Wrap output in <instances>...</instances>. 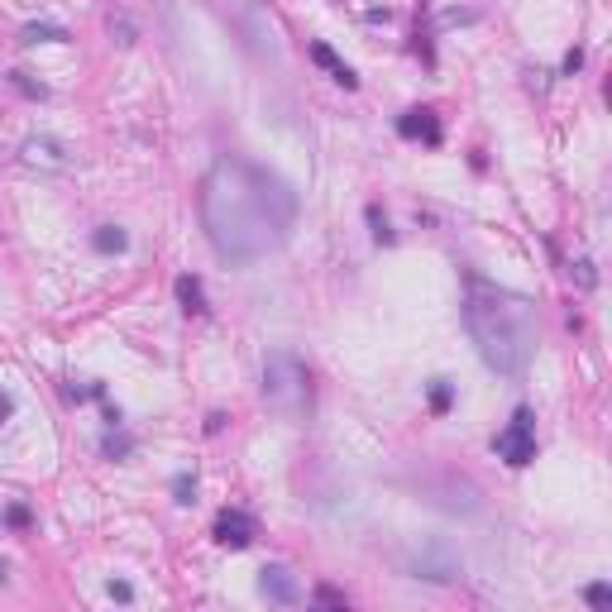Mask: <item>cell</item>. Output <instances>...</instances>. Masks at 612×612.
Listing matches in <instances>:
<instances>
[{
    "label": "cell",
    "instance_id": "cell-26",
    "mask_svg": "<svg viewBox=\"0 0 612 612\" xmlns=\"http://www.w3.org/2000/svg\"><path fill=\"white\" fill-rule=\"evenodd\" d=\"M0 579H5V565H0Z\"/></svg>",
    "mask_w": 612,
    "mask_h": 612
},
{
    "label": "cell",
    "instance_id": "cell-6",
    "mask_svg": "<svg viewBox=\"0 0 612 612\" xmlns=\"http://www.w3.org/2000/svg\"><path fill=\"white\" fill-rule=\"evenodd\" d=\"M211 536H216V546H225V550H244V546H254V517L240 507H225L216 517Z\"/></svg>",
    "mask_w": 612,
    "mask_h": 612
},
{
    "label": "cell",
    "instance_id": "cell-10",
    "mask_svg": "<svg viewBox=\"0 0 612 612\" xmlns=\"http://www.w3.org/2000/svg\"><path fill=\"white\" fill-rule=\"evenodd\" d=\"M311 63H316V67H326L330 81H340L344 91H359V72H354V67L344 63V58H340V53L330 48V44H311Z\"/></svg>",
    "mask_w": 612,
    "mask_h": 612
},
{
    "label": "cell",
    "instance_id": "cell-8",
    "mask_svg": "<svg viewBox=\"0 0 612 612\" xmlns=\"http://www.w3.org/2000/svg\"><path fill=\"white\" fill-rule=\"evenodd\" d=\"M416 579H430V583H450V579H459V555L455 550H445V546H430V550H421L416 555Z\"/></svg>",
    "mask_w": 612,
    "mask_h": 612
},
{
    "label": "cell",
    "instance_id": "cell-20",
    "mask_svg": "<svg viewBox=\"0 0 612 612\" xmlns=\"http://www.w3.org/2000/svg\"><path fill=\"white\" fill-rule=\"evenodd\" d=\"M583 598H589V608H608V603H612V589H608V583H593Z\"/></svg>",
    "mask_w": 612,
    "mask_h": 612
},
{
    "label": "cell",
    "instance_id": "cell-25",
    "mask_svg": "<svg viewBox=\"0 0 612 612\" xmlns=\"http://www.w3.org/2000/svg\"><path fill=\"white\" fill-rule=\"evenodd\" d=\"M10 412H15V402H10V393H0V421H5Z\"/></svg>",
    "mask_w": 612,
    "mask_h": 612
},
{
    "label": "cell",
    "instance_id": "cell-3",
    "mask_svg": "<svg viewBox=\"0 0 612 612\" xmlns=\"http://www.w3.org/2000/svg\"><path fill=\"white\" fill-rule=\"evenodd\" d=\"M263 402L277 416H287V421H302L311 412V373H306L297 354L277 350L263 359Z\"/></svg>",
    "mask_w": 612,
    "mask_h": 612
},
{
    "label": "cell",
    "instance_id": "cell-22",
    "mask_svg": "<svg viewBox=\"0 0 612 612\" xmlns=\"http://www.w3.org/2000/svg\"><path fill=\"white\" fill-rule=\"evenodd\" d=\"M574 277H579V287H593V263L579 259V263H574Z\"/></svg>",
    "mask_w": 612,
    "mask_h": 612
},
{
    "label": "cell",
    "instance_id": "cell-4",
    "mask_svg": "<svg viewBox=\"0 0 612 612\" xmlns=\"http://www.w3.org/2000/svg\"><path fill=\"white\" fill-rule=\"evenodd\" d=\"M493 450H497V459H507L512 469H526V464H531V459H536V412H531V407H517V412H512V421L497 430Z\"/></svg>",
    "mask_w": 612,
    "mask_h": 612
},
{
    "label": "cell",
    "instance_id": "cell-1",
    "mask_svg": "<svg viewBox=\"0 0 612 612\" xmlns=\"http://www.w3.org/2000/svg\"><path fill=\"white\" fill-rule=\"evenodd\" d=\"M201 225L225 263H259L287 244L297 225V191L273 168L230 153L201 183Z\"/></svg>",
    "mask_w": 612,
    "mask_h": 612
},
{
    "label": "cell",
    "instance_id": "cell-17",
    "mask_svg": "<svg viewBox=\"0 0 612 612\" xmlns=\"http://www.w3.org/2000/svg\"><path fill=\"white\" fill-rule=\"evenodd\" d=\"M10 87L24 91V96H34V101H44V87H38V81H30L24 72H10Z\"/></svg>",
    "mask_w": 612,
    "mask_h": 612
},
{
    "label": "cell",
    "instance_id": "cell-19",
    "mask_svg": "<svg viewBox=\"0 0 612 612\" xmlns=\"http://www.w3.org/2000/svg\"><path fill=\"white\" fill-rule=\"evenodd\" d=\"M450 397H455V393H450V383H445V378H440L436 387H430V407H436V412L450 407Z\"/></svg>",
    "mask_w": 612,
    "mask_h": 612
},
{
    "label": "cell",
    "instance_id": "cell-21",
    "mask_svg": "<svg viewBox=\"0 0 612 612\" xmlns=\"http://www.w3.org/2000/svg\"><path fill=\"white\" fill-rule=\"evenodd\" d=\"M106 593H110V598H120V603H130V598H134V589H130L124 579H110V583H106Z\"/></svg>",
    "mask_w": 612,
    "mask_h": 612
},
{
    "label": "cell",
    "instance_id": "cell-14",
    "mask_svg": "<svg viewBox=\"0 0 612 612\" xmlns=\"http://www.w3.org/2000/svg\"><path fill=\"white\" fill-rule=\"evenodd\" d=\"M369 225H373V240H378V244H393V240H397L393 225H387V216L378 211V206H369Z\"/></svg>",
    "mask_w": 612,
    "mask_h": 612
},
{
    "label": "cell",
    "instance_id": "cell-24",
    "mask_svg": "<svg viewBox=\"0 0 612 612\" xmlns=\"http://www.w3.org/2000/svg\"><path fill=\"white\" fill-rule=\"evenodd\" d=\"M579 67H583V53H579V48H569V58H565V72H579Z\"/></svg>",
    "mask_w": 612,
    "mask_h": 612
},
{
    "label": "cell",
    "instance_id": "cell-18",
    "mask_svg": "<svg viewBox=\"0 0 612 612\" xmlns=\"http://www.w3.org/2000/svg\"><path fill=\"white\" fill-rule=\"evenodd\" d=\"M311 598H316V603H321V608H344V603H350V598H344L340 589H316Z\"/></svg>",
    "mask_w": 612,
    "mask_h": 612
},
{
    "label": "cell",
    "instance_id": "cell-5",
    "mask_svg": "<svg viewBox=\"0 0 612 612\" xmlns=\"http://www.w3.org/2000/svg\"><path fill=\"white\" fill-rule=\"evenodd\" d=\"M20 158L30 163V168H44V173H72L77 153L67 149L63 139H53V134H30L20 144Z\"/></svg>",
    "mask_w": 612,
    "mask_h": 612
},
{
    "label": "cell",
    "instance_id": "cell-9",
    "mask_svg": "<svg viewBox=\"0 0 612 612\" xmlns=\"http://www.w3.org/2000/svg\"><path fill=\"white\" fill-rule=\"evenodd\" d=\"M397 134H402V139H421V144H440V120H436V110H430V106L407 110V115L397 120Z\"/></svg>",
    "mask_w": 612,
    "mask_h": 612
},
{
    "label": "cell",
    "instance_id": "cell-15",
    "mask_svg": "<svg viewBox=\"0 0 612 612\" xmlns=\"http://www.w3.org/2000/svg\"><path fill=\"white\" fill-rule=\"evenodd\" d=\"M110 34H120V44H134V24H130V15H124V10H115V15H110Z\"/></svg>",
    "mask_w": 612,
    "mask_h": 612
},
{
    "label": "cell",
    "instance_id": "cell-11",
    "mask_svg": "<svg viewBox=\"0 0 612 612\" xmlns=\"http://www.w3.org/2000/svg\"><path fill=\"white\" fill-rule=\"evenodd\" d=\"M177 302H183V311L201 316V311H206V292H201V277H191V273H183V277H177Z\"/></svg>",
    "mask_w": 612,
    "mask_h": 612
},
{
    "label": "cell",
    "instance_id": "cell-23",
    "mask_svg": "<svg viewBox=\"0 0 612 612\" xmlns=\"http://www.w3.org/2000/svg\"><path fill=\"white\" fill-rule=\"evenodd\" d=\"M106 455H130V440H115V436H110V440H106Z\"/></svg>",
    "mask_w": 612,
    "mask_h": 612
},
{
    "label": "cell",
    "instance_id": "cell-2",
    "mask_svg": "<svg viewBox=\"0 0 612 612\" xmlns=\"http://www.w3.org/2000/svg\"><path fill=\"white\" fill-rule=\"evenodd\" d=\"M464 326L474 336L483 364L503 378H522L536 359V306L522 292L493 287V283H469L464 292Z\"/></svg>",
    "mask_w": 612,
    "mask_h": 612
},
{
    "label": "cell",
    "instance_id": "cell-7",
    "mask_svg": "<svg viewBox=\"0 0 612 612\" xmlns=\"http://www.w3.org/2000/svg\"><path fill=\"white\" fill-rule=\"evenodd\" d=\"M259 593L268 598V603H297L302 598V583H297V574L292 569H283V565H263L259 569Z\"/></svg>",
    "mask_w": 612,
    "mask_h": 612
},
{
    "label": "cell",
    "instance_id": "cell-12",
    "mask_svg": "<svg viewBox=\"0 0 612 612\" xmlns=\"http://www.w3.org/2000/svg\"><path fill=\"white\" fill-rule=\"evenodd\" d=\"M67 38L72 34H67L63 24H24L20 30V44H67Z\"/></svg>",
    "mask_w": 612,
    "mask_h": 612
},
{
    "label": "cell",
    "instance_id": "cell-13",
    "mask_svg": "<svg viewBox=\"0 0 612 612\" xmlns=\"http://www.w3.org/2000/svg\"><path fill=\"white\" fill-rule=\"evenodd\" d=\"M91 244H96V249H101V254H120V249H124V244H130V234H124L120 225H101V230H96V234H91Z\"/></svg>",
    "mask_w": 612,
    "mask_h": 612
},
{
    "label": "cell",
    "instance_id": "cell-16",
    "mask_svg": "<svg viewBox=\"0 0 612 612\" xmlns=\"http://www.w3.org/2000/svg\"><path fill=\"white\" fill-rule=\"evenodd\" d=\"M173 493H177V503H197V479H191V474L173 479Z\"/></svg>",
    "mask_w": 612,
    "mask_h": 612
}]
</instances>
